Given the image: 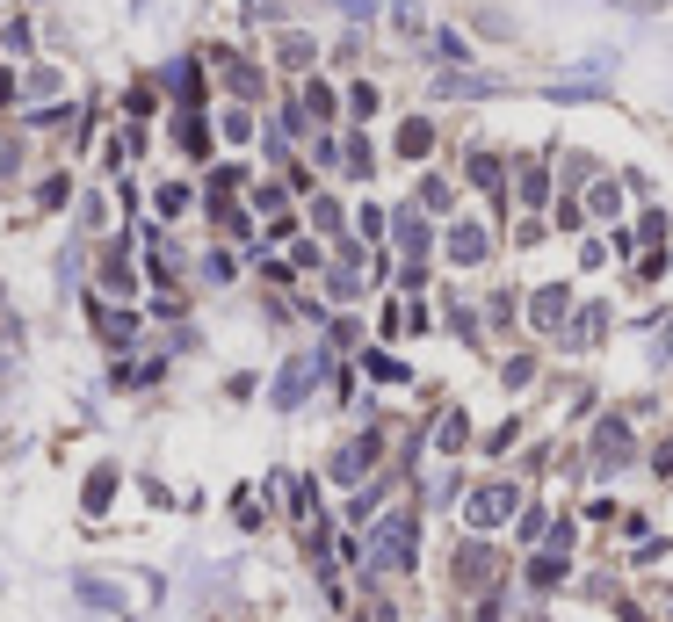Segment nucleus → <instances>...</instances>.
I'll return each mask as SVG.
<instances>
[{"label":"nucleus","mask_w":673,"mask_h":622,"mask_svg":"<svg viewBox=\"0 0 673 622\" xmlns=\"http://www.w3.org/2000/svg\"><path fill=\"white\" fill-rule=\"evenodd\" d=\"M550 196V174L543 167H522V203H543Z\"/></svg>","instance_id":"4468645a"},{"label":"nucleus","mask_w":673,"mask_h":622,"mask_svg":"<svg viewBox=\"0 0 673 622\" xmlns=\"http://www.w3.org/2000/svg\"><path fill=\"white\" fill-rule=\"evenodd\" d=\"M529 319H536V326H565V290H558V283L536 290V297H529Z\"/></svg>","instance_id":"0eeeda50"},{"label":"nucleus","mask_w":673,"mask_h":622,"mask_svg":"<svg viewBox=\"0 0 673 622\" xmlns=\"http://www.w3.org/2000/svg\"><path fill=\"white\" fill-rule=\"evenodd\" d=\"M312 377H319V355H304V362H290L283 377H275V406H297V398L312 391Z\"/></svg>","instance_id":"20e7f679"},{"label":"nucleus","mask_w":673,"mask_h":622,"mask_svg":"<svg viewBox=\"0 0 673 622\" xmlns=\"http://www.w3.org/2000/svg\"><path fill=\"white\" fill-rule=\"evenodd\" d=\"M623 8H645V15H652V8H666V0H623Z\"/></svg>","instance_id":"4be33fe9"},{"label":"nucleus","mask_w":673,"mask_h":622,"mask_svg":"<svg viewBox=\"0 0 673 622\" xmlns=\"http://www.w3.org/2000/svg\"><path fill=\"white\" fill-rule=\"evenodd\" d=\"M601 333H608V311H601V304H587V311H579V326H572V340H579V348H594Z\"/></svg>","instance_id":"1a4fd4ad"},{"label":"nucleus","mask_w":673,"mask_h":622,"mask_svg":"<svg viewBox=\"0 0 673 622\" xmlns=\"http://www.w3.org/2000/svg\"><path fill=\"white\" fill-rule=\"evenodd\" d=\"M341 8H348V15H377V0H341Z\"/></svg>","instance_id":"412c9836"},{"label":"nucleus","mask_w":673,"mask_h":622,"mask_svg":"<svg viewBox=\"0 0 673 622\" xmlns=\"http://www.w3.org/2000/svg\"><path fill=\"white\" fill-rule=\"evenodd\" d=\"M370 565H391V572H406V565H413V514H384V521H377V550H370Z\"/></svg>","instance_id":"f257e3e1"},{"label":"nucleus","mask_w":673,"mask_h":622,"mask_svg":"<svg viewBox=\"0 0 673 622\" xmlns=\"http://www.w3.org/2000/svg\"><path fill=\"white\" fill-rule=\"evenodd\" d=\"M391 15H399V29H420V0H391Z\"/></svg>","instance_id":"aec40b11"},{"label":"nucleus","mask_w":673,"mask_h":622,"mask_svg":"<svg viewBox=\"0 0 673 622\" xmlns=\"http://www.w3.org/2000/svg\"><path fill=\"white\" fill-rule=\"evenodd\" d=\"M283 66H312V37H297V29H290V37H283Z\"/></svg>","instance_id":"2eb2a0df"},{"label":"nucleus","mask_w":673,"mask_h":622,"mask_svg":"<svg viewBox=\"0 0 673 622\" xmlns=\"http://www.w3.org/2000/svg\"><path fill=\"white\" fill-rule=\"evenodd\" d=\"M471 181H478V189H500V160H493V152H471Z\"/></svg>","instance_id":"f8f14e48"},{"label":"nucleus","mask_w":673,"mask_h":622,"mask_svg":"<svg viewBox=\"0 0 673 622\" xmlns=\"http://www.w3.org/2000/svg\"><path fill=\"white\" fill-rule=\"evenodd\" d=\"M435 95H493V80H478V73H442Z\"/></svg>","instance_id":"6e6552de"},{"label":"nucleus","mask_w":673,"mask_h":622,"mask_svg":"<svg viewBox=\"0 0 673 622\" xmlns=\"http://www.w3.org/2000/svg\"><path fill=\"white\" fill-rule=\"evenodd\" d=\"M666 362H673V326H666Z\"/></svg>","instance_id":"b1692460"},{"label":"nucleus","mask_w":673,"mask_h":622,"mask_svg":"<svg viewBox=\"0 0 673 622\" xmlns=\"http://www.w3.org/2000/svg\"><path fill=\"white\" fill-rule=\"evenodd\" d=\"M594 456H601V471H623V456H630V420H601Z\"/></svg>","instance_id":"7ed1b4c3"},{"label":"nucleus","mask_w":673,"mask_h":622,"mask_svg":"<svg viewBox=\"0 0 673 622\" xmlns=\"http://www.w3.org/2000/svg\"><path fill=\"white\" fill-rule=\"evenodd\" d=\"M427 145H435V131H427V123L413 116V123H406V131H399V152H406V160H420V152H427Z\"/></svg>","instance_id":"9b49d317"},{"label":"nucleus","mask_w":673,"mask_h":622,"mask_svg":"<svg viewBox=\"0 0 673 622\" xmlns=\"http://www.w3.org/2000/svg\"><path fill=\"white\" fill-rule=\"evenodd\" d=\"M399 246H406V254H427V225H420V210H399Z\"/></svg>","instance_id":"9d476101"},{"label":"nucleus","mask_w":673,"mask_h":622,"mask_svg":"<svg viewBox=\"0 0 673 622\" xmlns=\"http://www.w3.org/2000/svg\"><path fill=\"white\" fill-rule=\"evenodd\" d=\"M420 210H449V181H420Z\"/></svg>","instance_id":"6ab92c4d"},{"label":"nucleus","mask_w":673,"mask_h":622,"mask_svg":"<svg viewBox=\"0 0 673 622\" xmlns=\"http://www.w3.org/2000/svg\"><path fill=\"white\" fill-rule=\"evenodd\" d=\"M370 456H377V434H362V442H348L341 456H333V478H362V471H370Z\"/></svg>","instance_id":"423d86ee"},{"label":"nucleus","mask_w":673,"mask_h":622,"mask_svg":"<svg viewBox=\"0 0 673 622\" xmlns=\"http://www.w3.org/2000/svg\"><path fill=\"white\" fill-rule=\"evenodd\" d=\"M435 442H442V449H464V413H449V420L435 427Z\"/></svg>","instance_id":"a211bd4d"},{"label":"nucleus","mask_w":673,"mask_h":622,"mask_svg":"<svg viewBox=\"0 0 673 622\" xmlns=\"http://www.w3.org/2000/svg\"><path fill=\"white\" fill-rule=\"evenodd\" d=\"M587 203H594L601 217H616V210H623V189H616V181H594V196H587Z\"/></svg>","instance_id":"ddd939ff"},{"label":"nucleus","mask_w":673,"mask_h":622,"mask_svg":"<svg viewBox=\"0 0 673 622\" xmlns=\"http://www.w3.org/2000/svg\"><path fill=\"white\" fill-rule=\"evenodd\" d=\"M485 246H493V239H485V225H449V261H485Z\"/></svg>","instance_id":"39448f33"},{"label":"nucleus","mask_w":673,"mask_h":622,"mask_svg":"<svg viewBox=\"0 0 673 622\" xmlns=\"http://www.w3.org/2000/svg\"><path fill=\"white\" fill-rule=\"evenodd\" d=\"M478 622H500V608H485V615H478Z\"/></svg>","instance_id":"5701e85b"},{"label":"nucleus","mask_w":673,"mask_h":622,"mask_svg":"<svg viewBox=\"0 0 673 622\" xmlns=\"http://www.w3.org/2000/svg\"><path fill=\"white\" fill-rule=\"evenodd\" d=\"M558 579H565L558 557H536V565H529V586H558Z\"/></svg>","instance_id":"f3484780"},{"label":"nucleus","mask_w":673,"mask_h":622,"mask_svg":"<svg viewBox=\"0 0 673 622\" xmlns=\"http://www.w3.org/2000/svg\"><path fill=\"white\" fill-rule=\"evenodd\" d=\"M333 297H362V275H355V261H341V268H333Z\"/></svg>","instance_id":"dca6fc26"},{"label":"nucleus","mask_w":673,"mask_h":622,"mask_svg":"<svg viewBox=\"0 0 673 622\" xmlns=\"http://www.w3.org/2000/svg\"><path fill=\"white\" fill-rule=\"evenodd\" d=\"M514 514V485H478L471 492V528H500Z\"/></svg>","instance_id":"f03ea898"}]
</instances>
